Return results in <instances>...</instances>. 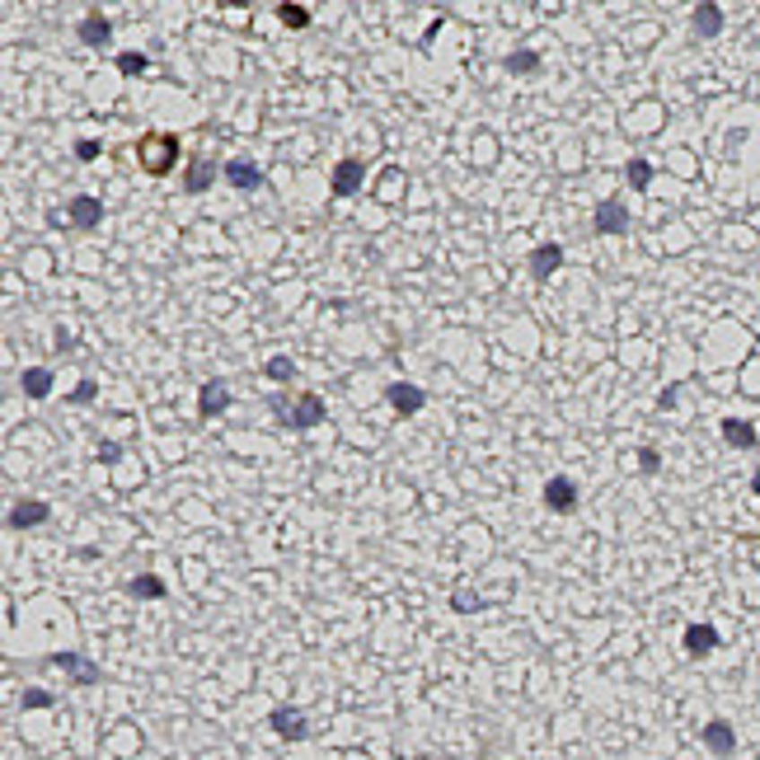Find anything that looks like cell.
Here are the masks:
<instances>
[{
  "instance_id": "1",
  "label": "cell",
  "mask_w": 760,
  "mask_h": 760,
  "mask_svg": "<svg viewBox=\"0 0 760 760\" xmlns=\"http://www.w3.org/2000/svg\"><path fill=\"white\" fill-rule=\"evenodd\" d=\"M174 160H179V136H170V132H146V136L136 141V164H141L151 179L174 174Z\"/></svg>"
},
{
  "instance_id": "2",
  "label": "cell",
  "mask_w": 760,
  "mask_h": 760,
  "mask_svg": "<svg viewBox=\"0 0 760 760\" xmlns=\"http://www.w3.org/2000/svg\"><path fill=\"white\" fill-rule=\"evenodd\" d=\"M273 414H277L286 427H292V432H310V427L324 423V399H319V395H301L296 404L273 399Z\"/></svg>"
},
{
  "instance_id": "3",
  "label": "cell",
  "mask_w": 760,
  "mask_h": 760,
  "mask_svg": "<svg viewBox=\"0 0 760 760\" xmlns=\"http://www.w3.org/2000/svg\"><path fill=\"white\" fill-rule=\"evenodd\" d=\"M545 507L559 511V517H568V511H578V484H572L568 475H554L545 484Z\"/></svg>"
},
{
  "instance_id": "4",
  "label": "cell",
  "mask_w": 760,
  "mask_h": 760,
  "mask_svg": "<svg viewBox=\"0 0 760 760\" xmlns=\"http://www.w3.org/2000/svg\"><path fill=\"white\" fill-rule=\"evenodd\" d=\"M268 728L277 732V737H286V742H305V737H310V723H305V713L301 709H273L268 713Z\"/></svg>"
},
{
  "instance_id": "5",
  "label": "cell",
  "mask_w": 760,
  "mask_h": 760,
  "mask_svg": "<svg viewBox=\"0 0 760 760\" xmlns=\"http://www.w3.org/2000/svg\"><path fill=\"white\" fill-rule=\"evenodd\" d=\"M385 399H389V408H395V414H399V418H414V414H418V408L427 404V395H423V389H418V385H408V380H395V385H389V389H385Z\"/></svg>"
},
{
  "instance_id": "6",
  "label": "cell",
  "mask_w": 760,
  "mask_h": 760,
  "mask_svg": "<svg viewBox=\"0 0 760 760\" xmlns=\"http://www.w3.org/2000/svg\"><path fill=\"white\" fill-rule=\"evenodd\" d=\"M66 212H71V225H75V231H94V225L104 221V202L90 197V193H75Z\"/></svg>"
},
{
  "instance_id": "7",
  "label": "cell",
  "mask_w": 760,
  "mask_h": 760,
  "mask_svg": "<svg viewBox=\"0 0 760 760\" xmlns=\"http://www.w3.org/2000/svg\"><path fill=\"white\" fill-rule=\"evenodd\" d=\"M225 408H231V385L225 380H207L197 389V414L202 418H216V414H225Z\"/></svg>"
},
{
  "instance_id": "8",
  "label": "cell",
  "mask_w": 760,
  "mask_h": 760,
  "mask_svg": "<svg viewBox=\"0 0 760 760\" xmlns=\"http://www.w3.org/2000/svg\"><path fill=\"white\" fill-rule=\"evenodd\" d=\"M704 747L713 756H732L737 751V732H732L728 718H709V723H704Z\"/></svg>"
},
{
  "instance_id": "9",
  "label": "cell",
  "mask_w": 760,
  "mask_h": 760,
  "mask_svg": "<svg viewBox=\"0 0 760 760\" xmlns=\"http://www.w3.org/2000/svg\"><path fill=\"white\" fill-rule=\"evenodd\" d=\"M559 268H563V249H559V244H540V249H530V277H536V282H549Z\"/></svg>"
},
{
  "instance_id": "10",
  "label": "cell",
  "mask_w": 760,
  "mask_h": 760,
  "mask_svg": "<svg viewBox=\"0 0 760 760\" xmlns=\"http://www.w3.org/2000/svg\"><path fill=\"white\" fill-rule=\"evenodd\" d=\"M362 160H338V170H334V197H353V193H362Z\"/></svg>"
},
{
  "instance_id": "11",
  "label": "cell",
  "mask_w": 760,
  "mask_h": 760,
  "mask_svg": "<svg viewBox=\"0 0 760 760\" xmlns=\"http://www.w3.org/2000/svg\"><path fill=\"white\" fill-rule=\"evenodd\" d=\"M52 662H57L61 671H71V681H75V686H99V667H94V662H85L80 652H57Z\"/></svg>"
},
{
  "instance_id": "12",
  "label": "cell",
  "mask_w": 760,
  "mask_h": 760,
  "mask_svg": "<svg viewBox=\"0 0 760 760\" xmlns=\"http://www.w3.org/2000/svg\"><path fill=\"white\" fill-rule=\"evenodd\" d=\"M48 511H52V507H48V502H38V498L14 502V507H10V526H14V530H33V526H43V521H48Z\"/></svg>"
},
{
  "instance_id": "13",
  "label": "cell",
  "mask_w": 760,
  "mask_h": 760,
  "mask_svg": "<svg viewBox=\"0 0 760 760\" xmlns=\"http://www.w3.org/2000/svg\"><path fill=\"white\" fill-rule=\"evenodd\" d=\"M221 174L231 179L240 193H254V188H263V174H258V164H254V160H231Z\"/></svg>"
},
{
  "instance_id": "14",
  "label": "cell",
  "mask_w": 760,
  "mask_h": 760,
  "mask_svg": "<svg viewBox=\"0 0 760 760\" xmlns=\"http://www.w3.org/2000/svg\"><path fill=\"white\" fill-rule=\"evenodd\" d=\"M629 231V212L620 207V202H601L597 207V235H625Z\"/></svg>"
},
{
  "instance_id": "15",
  "label": "cell",
  "mask_w": 760,
  "mask_h": 760,
  "mask_svg": "<svg viewBox=\"0 0 760 760\" xmlns=\"http://www.w3.org/2000/svg\"><path fill=\"white\" fill-rule=\"evenodd\" d=\"M718 643H723V639H718L713 625H686V652L690 657H709Z\"/></svg>"
},
{
  "instance_id": "16",
  "label": "cell",
  "mask_w": 760,
  "mask_h": 760,
  "mask_svg": "<svg viewBox=\"0 0 760 760\" xmlns=\"http://www.w3.org/2000/svg\"><path fill=\"white\" fill-rule=\"evenodd\" d=\"M75 33H80V43H85V48H104L109 38H113V24H109L104 14H85Z\"/></svg>"
},
{
  "instance_id": "17",
  "label": "cell",
  "mask_w": 760,
  "mask_h": 760,
  "mask_svg": "<svg viewBox=\"0 0 760 760\" xmlns=\"http://www.w3.org/2000/svg\"><path fill=\"white\" fill-rule=\"evenodd\" d=\"M212 179H216L212 160H207V155H193V160H188V179H183V188H188V193L197 197V193H207V188H212Z\"/></svg>"
},
{
  "instance_id": "18",
  "label": "cell",
  "mask_w": 760,
  "mask_h": 760,
  "mask_svg": "<svg viewBox=\"0 0 760 760\" xmlns=\"http://www.w3.org/2000/svg\"><path fill=\"white\" fill-rule=\"evenodd\" d=\"M694 33H700V38H718V33H723V10H718L713 5V0H704V5H694Z\"/></svg>"
},
{
  "instance_id": "19",
  "label": "cell",
  "mask_w": 760,
  "mask_h": 760,
  "mask_svg": "<svg viewBox=\"0 0 760 760\" xmlns=\"http://www.w3.org/2000/svg\"><path fill=\"white\" fill-rule=\"evenodd\" d=\"M19 385H24L29 399H48L52 395V371H48V366H29V371L19 376Z\"/></svg>"
},
{
  "instance_id": "20",
  "label": "cell",
  "mask_w": 760,
  "mask_h": 760,
  "mask_svg": "<svg viewBox=\"0 0 760 760\" xmlns=\"http://www.w3.org/2000/svg\"><path fill=\"white\" fill-rule=\"evenodd\" d=\"M723 441H728V446H737V450H751L760 437H756V427H751V423H742V418H723Z\"/></svg>"
},
{
  "instance_id": "21",
  "label": "cell",
  "mask_w": 760,
  "mask_h": 760,
  "mask_svg": "<svg viewBox=\"0 0 760 760\" xmlns=\"http://www.w3.org/2000/svg\"><path fill=\"white\" fill-rule=\"evenodd\" d=\"M127 591H132V597H141V601H160V597H164V582L155 578V572H141V578L127 582Z\"/></svg>"
},
{
  "instance_id": "22",
  "label": "cell",
  "mask_w": 760,
  "mask_h": 760,
  "mask_svg": "<svg viewBox=\"0 0 760 760\" xmlns=\"http://www.w3.org/2000/svg\"><path fill=\"white\" fill-rule=\"evenodd\" d=\"M507 71H511V75H536V71H540V57L530 52V48H517V52L507 57Z\"/></svg>"
},
{
  "instance_id": "23",
  "label": "cell",
  "mask_w": 760,
  "mask_h": 760,
  "mask_svg": "<svg viewBox=\"0 0 760 760\" xmlns=\"http://www.w3.org/2000/svg\"><path fill=\"white\" fill-rule=\"evenodd\" d=\"M625 174H629V188H639V193H643V188H648V183H652V164H648L643 155H633Z\"/></svg>"
},
{
  "instance_id": "24",
  "label": "cell",
  "mask_w": 760,
  "mask_h": 760,
  "mask_svg": "<svg viewBox=\"0 0 760 760\" xmlns=\"http://www.w3.org/2000/svg\"><path fill=\"white\" fill-rule=\"evenodd\" d=\"M277 19L286 29H310V10L305 5H277Z\"/></svg>"
},
{
  "instance_id": "25",
  "label": "cell",
  "mask_w": 760,
  "mask_h": 760,
  "mask_svg": "<svg viewBox=\"0 0 760 760\" xmlns=\"http://www.w3.org/2000/svg\"><path fill=\"white\" fill-rule=\"evenodd\" d=\"M151 61H146V52H118V71L122 75H141Z\"/></svg>"
},
{
  "instance_id": "26",
  "label": "cell",
  "mask_w": 760,
  "mask_h": 760,
  "mask_svg": "<svg viewBox=\"0 0 760 760\" xmlns=\"http://www.w3.org/2000/svg\"><path fill=\"white\" fill-rule=\"evenodd\" d=\"M263 371H268L273 380H292V376H296V366H292V362H286V357H273L268 366H263Z\"/></svg>"
},
{
  "instance_id": "27",
  "label": "cell",
  "mask_w": 760,
  "mask_h": 760,
  "mask_svg": "<svg viewBox=\"0 0 760 760\" xmlns=\"http://www.w3.org/2000/svg\"><path fill=\"white\" fill-rule=\"evenodd\" d=\"M639 469H643V475H657V469H662V456H657L652 446H643L639 450Z\"/></svg>"
},
{
  "instance_id": "28",
  "label": "cell",
  "mask_w": 760,
  "mask_h": 760,
  "mask_svg": "<svg viewBox=\"0 0 760 760\" xmlns=\"http://www.w3.org/2000/svg\"><path fill=\"white\" fill-rule=\"evenodd\" d=\"M94 389H99L94 380H80V385L71 389V399H66V404H90V399H94Z\"/></svg>"
},
{
  "instance_id": "29",
  "label": "cell",
  "mask_w": 760,
  "mask_h": 760,
  "mask_svg": "<svg viewBox=\"0 0 760 760\" xmlns=\"http://www.w3.org/2000/svg\"><path fill=\"white\" fill-rule=\"evenodd\" d=\"M48 704H52L48 690H24V709H48Z\"/></svg>"
},
{
  "instance_id": "30",
  "label": "cell",
  "mask_w": 760,
  "mask_h": 760,
  "mask_svg": "<svg viewBox=\"0 0 760 760\" xmlns=\"http://www.w3.org/2000/svg\"><path fill=\"white\" fill-rule=\"evenodd\" d=\"M450 606H456V610H484V601L469 597V591H456V597H450Z\"/></svg>"
},
{
  "instance_id": "31",
  "label": "cell",
  "mask_w": 760,
  "mask_h": 760,
  "mask_svg": "<svg viewBox=\"0 0 760 760\" xmlns=\"http://www.w3.org/2000/svg\"><path fill=\"white\" fill-rule=\"evenodd\" d=\"M99 460H104V465H118V460H122V446H118V441H104V446H99Z\"/></svg>"
},
{
  "instance_id": "32",
  "label": "cell",
  "mask_w": 760,
  "mask_h": 760,
  "mask_svg": "<svg viewBox=\"0 0 760 760\" xmlns=\"http://www.w3.org/2000/svg\"><path fill=\"white\" fill-rule=\"evenodd\" d=\"M99 155V141H75V160H94Z\"/></svg>"
},
{
  "instance_id": "33",
  "label": "cell",
  "mask_w": 760,
  "mask_h": 760,
  "mask_svg": "<svg viewBox=\"0 0 760 760\" xmlns=\"http://www.w3.org/2000/svg\"><path fill=\"white\" fill-rule=\"evenodd\" d=\"M751 493H756V498H760V469H756V475H751Z\"/></svg>"
}]
</instances>
